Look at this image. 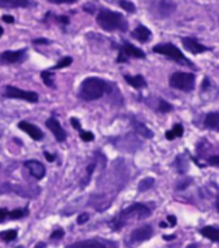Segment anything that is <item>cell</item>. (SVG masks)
Masks as SVG:
<instances>
[{
	"label": "cell",
	"instance_id": "f5cc1de1",
	"mask_svg": "<svg viewBox=\"0 0 219 248\" xmlns=\"http://www.w3.org/2000/svg\"><path fill=\"white\" fill-rule=\"evenodd\" d=\"M16 248H24V247H16Z\"/></svg>",
	"mask_w": 219,
	"mask_h": 248
},
{
	"label": "cell",
	"instance_id": "277c9868",
	"mask_svg": "<svg viewBox=\"0 0 219 248\" xmlns=\"http://www.w3.org/2000/svg\"><path fill=\"white\" fill-rule=\"evenodd\" d=\"M153 52L169 57V59H171V60H174L175 62L182 64V65L195 68V65L192 64L191 61L188 60V59L183 55L182 51H180L176 46L171 45V43H160V45L154 46Z\"/></svg>",
	"mask_w": 219,
	"mask_h": 248
},
{
	"label": "cell",
	"instance_id": "d590c367",
	"mask_svg": "<svg viewBox=\"0 0 219 248\" xmlns=\"http://www.w3.org/2000/svg\"><path fill=\"white\" fill-rule=\"evenodd\" d=\"M207 163L213 165V167H219V155H215V156H210L207 159Z\"/></svg>",
	"mask_w": 219,
	"mask_h": 248
},
{
	"label": "cell",
	"instance_id": "5b68a950",
	"mask_svg": "<svg viewBox=\"0 0 219 248\" xmlns=\"http://www.w3.org/2000/svg\"><path fill=\"white\" fill-rule=\"evenodd\" d=\"M196 76L193 73H186V72H175L170 77V86L173 89L180 90V91H192L195 89Z\"/></svg>",
	"mask_w": 219,
	"mask_h": 248
},
{
	"label": "cell",
	"instance_id": "c3c4849f",
	"mask_svg": "<svg viewBox=\"0 0 219 248\" xmlns=\"http://www.w3.org/2000/svg\"><path fill=\"white\" fill-rule=\"evenodd\" d=\"M160 228H167V224L162 221V222H160Z\"/></svg>",
	"mask_w": 219,
	"mask_h": 248
},
{
	"label": "cell",
	"instance_id": "4dcf8cb0",
	"mask_svg": "<svg viewBox=\"0 0 219 248\" xmlns=\"http://www.w3.org/2000/svg\"><path fill=\"white\" fill-rule=\"evenodd\" d=\"M79 137H81V139L83 140V142H91V140L95 139V137H93V134L91 133V131L79 130Z\"/></svg>",
	"mask_w": 219,
	"mask_h": 248
},
{
	"label": "cell",
	"instance_id": "f1b7e54d",
	"mask_svg": "<svg viewBox=\"0 0 219 248\" xmlns=\"http://www.w3.org/2000/svg\"><path fill=\"white\" fill-rule=\"evenodd\" d=\"M119 7H121L123 11H126L129 13H135L136 12V7H135L134 3H131L129 0H121L119 1Z\"/></svg>",
	"mask_w": 219,
	"mask_h": 248
},
{
	"label": "cell",
	"instance_id": "f6af8a7d",
	"mask_svg": "<svg viewBox=\"0 0 219 248\" xmlns=\"http://www.w3.org/2000/svg\"><path fill=\"white\" fill-rule=\"evenodd\" d=\"M188 183H191V179H188V181H187V182H184V183H179L178 186H176V188H178V190H183V188H187Z\"/></svg>",
	"mask_w": 219,
	"mask_h": 248
},
{
	"label": "cell",
	"instance_id": "e575fe53",
	"mask_svg": "<svg viewBox=\"0 0 219 248\" xmlns=\"http://www.w3.org/2000/svg\"><path fill=\"white\" fill-rule=\"evenodd\" d=\"M8 215H9L8 209H5V208H1V209H0V224H1V222H4L5 220H8Z\"/></svg>",
	"mask_w": 219,
	"mask_h": 248
},
{
	"label": "cell",
	"instance_id": "9a60e30c",
	"mask_svg": "<svg viewBox=\"0 0 219 248\" xmlns=\"http://www.w3.org/2000/svg\"><path fill=\"white\" fill-rule=\"evenodd\" d=\"M176 5L173 0H161L159 3V12L162 17H169L175 12Z\"/></svg>",
	"mask_w": 219,
	"mask_h": 248
},
{
	"label": "cell",
	"instance_id": "9c48e42d",
	"mask_svg": "<svg viewBox=\"0 0 219 248\" xmlns=\"http://www.w3.org/2000/svg\"><path fill=\"white\" fill-rule=\"evenodd\" d=\"M153 229L149 225H144L142 228H138L132 230L130 234V243L131 244H138L142 242L150 239L153 236Z\"/></svg>",
	"mask_w": 219,
	"mask_h": 248
},
{
	"label": "cell",
	"instance_id": "74e56055",
	"mask_svg": "<svg viewBox=\"0 0 219 248\" xmlns=\"http://www.w3.org/2000/svg\"><path fill=\"white\" fill-rule=\"evenodd\" d=\"M93 170H95V163L89 164L88 167H87V182H88L89 177H91V174H92Z\"/></svg>",
	"mask_w": 219,
	"mask_h": 248
},
{
	"label": "cell",
	"instance_id": "e0dca14e",
	"mask_svg": "<svg viewBox=\"0 0 219 248\" xmlns=\"http://www.w3.org/2000/svg\"><path fill=\"white\" fill-rule=\"evenodd\" d=\"M30 4V0H0V8H26Z\"/></svg>",
	"mask_w": 219,
	"mask_h": 248
},
{
	"label": "cell",
	"instance_id": "f546056e",
	"mask_svg": "<svg viewBox=\"0 0 219 248\" xmlns=\"http://www.w3.org/2000/svg\"><path fill=\"white\" fill-rule=\"evenodd\" d=\"M159 110L161 113H167V112H171V110H173V106H171L170 103H167L166 100H160Z\"/></svg>",
	"mask_w": 219,
	"mask_h": 248
},
{
	"label": "cell",
	"instance_id": "52a82bcc",
	"mask_svg": "<svg viewBox=\"0 0 219 248\" xmlns=\"http://www.w3.org/2000/svg\"><path fill=\"white\" fill-rule=\"evenodd\" d=\"M4 96L11 99H21V100H26L29 103H37L39 100V96L35 91H25V90L17 89L15 86L5 87Z\"/></svg>",
	"mask_w": 219,
	"mask_h": 248
},
{
	"label": "cell",
	"instance_id": "816d5d0a",
	"mask_svg": "<svg viewBox=\"0 0 219 248\" xmlns=\"http://www.w3.org/2000/svg\"><path fill=\"white\" fill-rule=\"evenodd\" d=\"M3 31H4V30H3V28H0V38H1V35H3Z\"/></svg>",
	"mask_w": 219,
	"mask_h": 248
},
{
	"label": "cell",
	"instance_id": "7c38bea8",
	"mask_svg": "<svg viewBox=\"0 0 219 248\" xmlns=\"http://www.w3.org/2000/svg\"><path fill=\"white\" fill-rule=\"evenodd\" d=\"M45 126L52 131V134L55 135V138H56L57 142H64L66 139V131L62 129V126L60 125V122L57 121L55 117L48 118V120L45 121Z\"/></svg>",
	"mask_w": 219,
	"mask_h": 248
},
{
	"label": "cell",
	"instance_id": "5bb4252c",
	"mask_svg": "<svg viewBox=\"0 0 219 248\" xmlns=\"http://www.w3.org/2000/svg\"><path fill=\"white\" fill-rule=\"evenodd\" d=\"M25 167L28 168L29 171L31 173L33 177H35L37 179H42L45 175V168L44 165L37 160H29L25 163Z\"/></svg>",
	"mask_w": 219,
	"mask_h": 248
},
{
	"label": "cell",
	"instance_id": "4fadbf2b",
	"mask_svg": "<svg viewBox=\"0 0 219 248\" xmlns=\"http://www.w3.org/2000/svg\"><path fill=\"white\" fill-rule=\"evenodd\" d=\"M18 129H21V130L25 131L26 134L30 135V138L34 139V140H42V139H43V131H42L38 126L33 125V124H30V122H18Z\"/></svg>",
	"mask_w": 219,
	"mask_h": 248
},
{
	"label": "cell",
	"instance_id": "8fae6325",
	"mask_svg": "<svg viewBox=\"0 0 219 248\" xmlns=\"http://www.w3.org/2000/svg\"><path fill=\"white\" fill-rule=\"evenodd\" d=\"M182 43L184 46V48L188 51V52L193 53V55H200V53H204L205 51H209V47L206 46L201 45L200 42H197L195 38H183L182 39Z\"/></svg>",
	"mask_w": 219,
	"mask_h": 248
},
{
	"label": "cell",
	"instance_id": "7dc6e473",
	"mask_svg": "<svg viewBox=\"0 0 219 248\" xmlns=\"http://www.w3.org/2000/svg\"><path fill=\"white\" fill-rule=\"evenodd\" d=\"M35 248H45V243L41 242V243H38L37 246H35Z\"/></svg>",
	"mask_w": 219,
	"mask_h": 248
},
{
	"label": "cell",
	"instance_id": "bcb514c9",
	"mask_svg": "<svg viewBox=\"0 0 219 248\" xmlns=\"http://www.w3.org/2000/svg\"><path fill=\"white\" fill-rule=\"evenodd\" d=\"M175 238H176V235H175V234H173V235H163L162 236V239L167 240V242H170V240L175 239Z\"/></svg>",
	"mask_w": 219,
	"mask_h": 248
},
{
	"label": "cell",
	"instance_id": "6da1fadb",
	"mask_svg": "<svg viewBox=\"0 0 219 248\" xmlns=\"http://www.w3.org/2000/svg\"><path fill=\"white\" fill-rule=\"evenodd\" d=\"M150 216V209L144 204L135 203L130 207L122 209L119 213H118L113 220L109 222V226L113 229L114 232H118L119 229H122L123 226H126L129 222L131 221H139L144 220L146 217Z\"/></svg>",
	"mask_w": 219,
	"mask_h": 248
},
{
	"label": "cell",
	"instance_id": "681fc988",
	"mask_svg": "<svg viewBox=\"0 0 219 248\" xmlns=\"http://www.w3.org/2000/svg\"><path fill=\"white\" fill-rule=\"evenodd\" d=\"M187 248H197V244H190Z\"/></svg>",
	"mask_w": 219,
	"mask_h": 248
},
{
	"label": "cell",
	"instance_id": "f35d334b",
	"mask_svg": "<svg viewBox=\"0 0 219 248\" xmlns=\"http://www.w3.org/2000/svg\"><path fill=\"white\" fill-rule=\"evenodd\" d=\"M167 222L170 224V226H175L176 225V217L175 216H167Z\"/></svg>",
	"mask_w": 219,
	"mask_h": 248
},
{
	"label": "cell",
	"instance_id": "836d02e7",
	"mask_svg": "<svg viewBox=\"0 0 219 248\" xmlns=\"http://www.w3.org/2000/svg\"><path fill=\"white\" fill-rule=\"evenodd\" d=\"M88 218H89L88 213H82V215L78 216V218H77V224H78V225H83V224H86V222H87V221H88Z\"/></svg>",
	"mask_w": 219,
	"mask_h": 248
},
{
	"label": "cell",
	"instance_id": "603a6c76",
	"mask_svg": "<svg viewBox=\"0 0 219 248\" xmlns=\"http://www.w3.org/2000/svg\"><path fill=\"white\" fill-rule=\"evenodd\" d=\"M154 185V178L152 177H146V178H143L140 182H139V186H138V191L139 192H146L148 190L153 187Z\"/></svg>",
	"mask_w": 219,
	"mask_h": 248
},
{
	"label": "cell",
	"instance_id": "2e32d148",
	"mask_svg": "<svg viewBox=\"0 0 219 248\" xmlns=\"http://www.w3.org/2000/svg\"><path fill=\"white\" fill-rule=\"evenodd\" d=\"M204 125L206 129L219 131V112H210L204 120Z\"/></svg>",
	"mask_w": 219,
	"mask_h": 248
},
{
	"label": "cell",
	"instance_id": "ab89813d",
	"mask_svg": "<svg viewBox=\"0 0 219 248\" xmlns=\"http://www.w3.org/2000/svg\"><path fill=\"white\" fill-rule=\"evenodd\" d=\"M3 21H4V22H7V24H13V22H15V17L8 16V15H4V16H3Z\"/></svg>",
	"mask_w": 219,
	"mask_h": 248
},
{
	"label": "cell",
	"instance_id": "7a4b0ae2",
	"mask_svg": "<svg viewBox=\"0 0 219 248\" xmlns=\"http://www.w3.org/2000/svg\"><path fill=\"white\" fill-rule=\"evenodd\" d=\"M112 91V85L99 77H88L83 79L79 87V96L86 102L98 100L105 94Z\"/></svg>",
	"mask_w": 219,
	"mask_h": 248
},
{
	"label": "cell",
	"instance_id": "ba28073f",
	"mask_svg": "<svg viewBox=\"0 0 219 248\" xmlns=\"http://www.w3.org/2000/svg\"><path fill=\"white\" fill-rule=\"evenodd\" d=\"M68 248H118L117 244L114 242H110L104 238H95V239H87L81 240V242H75V243L70 244Z\"/></svg>",
	"mask_w": 219,
	"mask_h": 248
},
{
	"label": "cell",
	"instance_id": "30bf717a",
	"mask_svg": "<svg viewBox=\"0 0 219 248\" xmlns=\"http://www.w3.org/2000/svg\"><path fill=\"white\" fill-rule=\"evenodd\" d=\"M26 57V49H18V51H4L0 55V62L1 64H16L25 60Z\"/></svg>",
	"mask_w": 219,
	"mask_h": 248
},
{
	"label": "cell",
	"instance_id": "d6a6232c",
	"mask_svg": "<svg viewBox=\"0 0 219 248\" xmlns=\"http://www.w3.org/2000/svg\"><path fill=\"white\" fill-rule=\"evenodd\" d=\"M47 1L53 3V4H74L78 0H47Z\"/></svg>",
	"mask_w": 219,
	"mask_h": 248
},
{
	"label": "cell",
	"instance_id": "44dd1931",
	"mask_svg": "<svg viewBox=\"0 0 219 248\" xmlns=\"http://www.w3.org/2000/svg\"><path fill=\"white\" fill-rule=\"evenodd\" d=\"M132 126H134L135 131L138 133L139 135H142V137H144V138L146 139H150L152 137H153V133L148 129V127L144 125V124H142V122L136 121L135 118H132Z\"/></svg>",
	"mask_w": 219,
	"mask_h": 248
},
{
	"label": "cell",
	"instance_id": "7402d4cb",
	"mask_svg": "<svg viewBox=\"0 0 219 248\" xmlns=\"http://www.w3.org/2000/svg\"><path fill=\"white\" fill-rule=\"evenodd\" d=\"M183 133H184V129H183L182 125H180V124H175L174 127H173V130H167L165 135H166V139L173 140V139L175 138H180L183 135Z\"/></svg>",
	"mask_w": 219,
	"mask_h": 248
},
{
	"label": "cell",
	"instance_id": "484cf974",
	"mask_svg": "<svg viewBox=\"0 0 219 248\" xmlns=\"http://www.w3.org/2000/svg\"><path fill=\"white\" fill-rule=\"evenodd\" d=\"M175 167H176V169H178V171L180 173V174H184L187 171V169H188V164H187V161H184V157H183L182 155H179L178 157H176V160H175Z\"/></svg>",
	"mask_w": 219,
	"mask_h": 248
},
{
	"label": "cell",
	"instance_id": "ffe728a7",
	"mask_svg": "<svg viewBox=\"0 0 219 248\" xmlns=\"http://www.w3.org/2000/svg\"><path fill=\"white\" fill-rule=\"evenodd\" d=\"M201 235H204L205 238H207L211 242H217L219 243V229L214 228V226H205L200 230Z\"/></svg>",
	"mask_w": 219,
	"mask_h": 248
},
{
	"label": "cell",
	"instance_id": "cb8c5ba5",
	"mask_svg": "<svg viewBox=\"0 0 219 248\" xmlns=\"http://www.w3.org/2000/svg\"><path fill=\"white\" fill-rule=\"evenodd\" d=\"M42 79L44 82L45 86H48V87H55V74L52 73V70H44V72H42Z\"/></svg>",
	"mask_w": 219,
	"mask_h": 248
},
{
	"label": "cell",
	"instance_id": "8d00e7d4",
	"mask_svg": "<svg viewBox=\"0 0 219 248\" xmlns=\"http://www.w3.org/2000/svg\"><path fill=\"white\" fill-rule=\"evenodd\" d=\"M70 122H72V125H73L74 129H77V130H82L81 124H79V121H78L77 118L72 117V118H70Z\"/></svg>",
	"mask_w": 219,
	"mask_h": 248
},
{
	"label": "cell",
	"instance_id": "d4e9b609",
	"mask_svg": "<svg viewBox=\"0 0 219 248\" xmlns=\"http://www.w3.org/2000/svg\"><path fill=\"white\" fill-rule=\"evenodd\" d=\"M29 215V211L25 208V209H15V211H9L8 220H18V218H22L25 216Z\"/></svg>",
	"mask_w": 219,
	"mask_h": 248
},
{
	"label": "cell",
	"instance_id": "ac0fdd59",
	"mask_svg": "<svg viewBox=\"0 0 219 248\" xmlns=\"http://www.w3.org/2000/svg\"><path fill=\"white\" fill-rule=\"evenodd\" d=\"M131 35H132V38H135V39H138L139 42L146 43V42L150 38V30L148 28H146V26L140 25V26H138V28L135 29Z\"/></svg>",
	"mask_w": 219,
	"mask_h": 248
},
{
	"label": "cell",
	"instance_id": "8992f818",
	"mask_svg": "<svg viewBox=\"0 0 219 248\" xmlns=\"http://www.w3.org/2000/svg\"><path fill=\"white\" fill-rule=\"evenodd\" d=\"M129 59H146V53L143 52L140 48L129 43V42L123 41V45L121 46L119 52H118L117 62H119V64L127 62Z\"/></svg>",
	"mask_w": 219,
	"mask_h": 248
},
{
	"label": "cell",
	"instance_id": "60d3db41",
	"mask_svg": "<svg viewBox=\"0 0 219 248\" xmlns=\"http://www.w3.org/2000/svg\"><path fill=\"white\" fill-rule=\"evenodd\" d=\"M57 20H58V22H61L62 25H68L69 24V17L66 16H61V17H57Z\"/></svg>",
	"mask_w": 219,
	"mask_h": 248
},
{
	"label": "cell",
	"instance_id": "7bdbcfd3",
	"mask_svg": "<svg viewBox=\"0 0 219 248\" xmlns=\"http://www.w3.org/2000/svg\"><path fill=\"white\" fill-rule=\"evenodd\" d=\"M48 43L49 41L43 39V38H42V39H35V41H34V45H48Z\"/></svg>",
	"mask_w": 219,
	"mask_h": 248
},
{
	"label": "cell",
	"instance_id": "f907efd6",
	"mask_svg": "<svg viewBox=\"0 0 219 248\" xmlns=\"http://www.w3.org/2000/svg\"><path fill=\"white\" fill-rule=\"evenodd\" d=\"M217 209H218V212H219V195H218V198H217Z\"/></svg>",
	"mask_w": 219,
	"mask_h": 248
},
{
	"label": "cell",
	"instance_id": "4316f807",
	"mask_svg": "<svg viewBox=\"0 0 219 248\" xmlns=\"http://www.w3.org/2000/svg\"><path fill=\"white\" fill-rule=\"evenodd\" d=\"M72 62H73V59L69 56L66 57H62L58 62H57L56 65L52 66L51 68V70H57V69H62V68H66V66L72 65Z\"/></svg>",
	"mask_w": 219,
	"mask_h": 248
},
{
	"label": "cell",
	"instance_id": "1f68e13d",
	"mask_svg": "<svg viewBox=\"0 0 219 248\" xmlns=\"http://www.w3.org/2000/svg\"><path fill=\"white\" fill-rule=\"evenodd\" d=\"M64 235H65V232H64L62 229H56V230H55V232L51 234V236H49V238L53 240H57V239H62V238H64Z\"/></svg>",
	"mask_w": 219,
	"mask_h": 248
},
{
	"label": "cell",
	"instance_id": "83f0119b",
	"mask_svg": "<svg viewBox=\"0 0 219 248\" xmlns=\"http://www.w3.org/2000/svg\"><path fill=\"white\" fill-rule=\"evenodd\" d=\"M0 238L4 242H13L17 238V230H5L0 232Z\"/></svg>",
	"mask_w": 219,
	"mask_h": 248
},
{
	"label": "cell",
	"instance_id": "ee69618b",
	"mask_svg": "<svg viewBox=\"0 0 219 248\" xmlns=\"http://www.w3.org/2000/svg\"><path fill=\"white\" fill-rule=\"evenodd\" d=\"M44 156H45V160H47V161H49V163L55 161V156L49 154V152H44Z\"/></svg>",
	"mask_w": 219,
	"mask_h": 248
},
{
	"label": "cell",
	"instance_id": "b9f144b4",
	"mask_svg": "<svg viewBox=\"0 0 219 248\" xmlns=\"http://www.w3.org/2000/svg\"><path fill=\"white\" fill-rule=\"evenodd\" d=\"M210 87V82H209V78H204L203 81V86H201V89L203 90H207Z\"/></svg>",
	"mask_w": 219,
	"mask_h": 248
},
{
	"label": "cell",
	"instance_id": "d6986e66",
	"mask_svg": "<svg viewBox=\"0 0 219 248\" xmlns=\"http://www.w3.org/2000/svg\"><path fill=\"white\" fill-rule=\"evenodd\" d=\"M125 81L129 83L130 86H132L134 89H143V87H146V79H144V77L143 76H140V74H138V76H129V74H126L125 76Z\"/></svg>",
	"mask_w": 219,
	"mask_h": 248
},
{
	"label": "cell",
	"instance_id": "3957f363",
	"mask_svg": "<svg viewBox=\"0 0 219 248\" xmlns=\"http://www.w3.org/2000/svg\"><path fill=\"white\" fill-rule=\"evenodd\" d=\"M96 21H98L99 26L105 31L119 30L122 33H125L129 29V22H127L126 17L123 16L122 13L113 12V11H109V9L100 11L98 17H96Z\"/></svg>",
	"mask_w": 219,
	"mask_h": 248
}]
</instances>
